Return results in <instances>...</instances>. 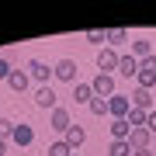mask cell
<instances>
[{"mask_svg": "<svg viewBox=\"0 0 156 156\" xmlns=\"http://www.w3.org/2000/svg\"><path fill=\"white\" fill-rule=\"evenodd\" d=\"M115 87H118V83H115V73H97V76L90 80V90H94V97H104V101L118 94Z\"/></svg>", "mask_w": 156, "mask_h": 156, "instance_id": "obj_1", "label": "cell"}, {"mask_svg": "<svg viewBox=\"0 0 156 156\" xmlns=\"http://www.w3.org/2000/svg\"><path fill=\"white\" fill-rule=\"evenodd\" d=\"M76 62L73 59H59L56 66H52V80H62V83H76Z\"/></svg>", "mask_w": 156, "mask_h": 156, "instance_id": "obj_2", "label": "cell"}, {"mask_svg": "<svg viewBox=\"0 0 156 156\" xmlns=\"http://www.w3.org/2000/svg\"><path fill=\"white\" fill-rule=\"evenodd\" d=\"M128 111H132V101H128V94H115V97H108V115H111V118H128Z\"/></svg>", "mask_w": 156, "mask_h": 156, "instance_id": "obj_3", "label": "cell"}, {"mask_svg": "<svg viewBox=\"0 0 156 156\" xmlns=\"http://www.w3.org/2000/svg\"><path fill=\"white\" fill-rule=\"evenodd\" d=\"M35 104L45 108V111H56L59 108V97H56V90H52V83H45V87L35 90Z\"/></svg>", "mask_w": 156, "mask_h": 156, "instance_id": "obj_4", "label": "cell"}, {"mask_svg": "<svg viewBox=\"0 0 156 156\" xmlns=\"http://www.w3.org/2000/svg\"><path fill=\"white\" fill-rule=\"evenodd\" d=\"M28 76L38 80V87H45V83L52 80V66H49V62H42V59H31V62H28Z\"/></svg>", "mask_w": 156, "mask_h": 156, "instance_id": "obj_5", "label": "cell"}, {"mask_svg": "<svg viewBox=\"0 0 156 156\" xmlns=\"http://www.w3.org/2000/svg\"><path fill=\"white\" fill-rule=\"evenodd\" d=\"M156 135L149 132V128H132V135H128V146L132 149H153Z\"/></svg>", "mask_w": 156, "mask_h": 156, "instance_id": "obj_6", "label": "cell"}, {"mask_svg": "<svg viewBox=\"0 0 156 156\" xmlns=\"http://www.w3.org/2000/svg\"><path fill=\"white\" fill-rule=\"evenodd\" d=\"M118 76H125V80H132V76H139V59L132 56V52H125V56H118Z\"/></svg>", "mask_w": 156, "mask_h": 156, "instance_id": "obj_7", "label": "cell"}, {"mask_svg": "<svg viewBox=\"0 0 156 156\" xmlns=\"http://www.w3.org/2000/svg\"><path fill=\"white\" fill-rule=\"evenodd\" d=\"M62 142H66V146H69V149H73V153H76V149H80V146H83V142H87V128H83V125H80V122H76V125H69V128H66V135H62Z\"/></svg>", "mask_w": 156, "mask_h": 156, "instance_id": "obj_8", "label": "cell"}, {"mask_svg": "<svg viewBox=\"0 0 156 156\" xmlns=\"http://www.w3.org/2000/svg\"><path fill=\"white\" fill-rule=\"evenodd\" d=\"M97 69H101V73H111V69H118V52L111 49V45H104V49L97 52Z\"/></svg>", "mask_w": 156, "mask_h": 156, "instance_id": "obj_9", "label": "cell"}, {"mask_svg": "<svg viewBox=\"0 0 156 156\" xmlns=\"http://www.w3.org/2000/svg\"><path fill=\"white\" fill-rule=\"evenodd\" d=\"M69 125H73V118H69L66 108H56V111H49V128H56V132L66 135V128H69Z\"/></svg>", "mask_w": 156, "mask_h": 156, "instance_id": "obj_10", "label": "cell"}, {"mask_svg": "<svg viewBox=\"0 0 156 156\" xmlns=\"http://www.w3.org/2000/svg\"><path fill=\"white\" fill-rule=\"evenodd\" d=\"M128 101H132V108H139V111H153V90L135 87L132 94H128Z\"/></svg>", "mask_w": 156, "mask_h": 156, "instance_id": "obj_11", "label": "cell"}, {"mask_svg": "<svg viewBox=\"0 0 156 156\" xmlns=\"http://www.w3.org/2000/svg\"><path fill=\"white\" fill-rule=\"evenodd\" d=\"M11 142H14V146H21V149H24V146H31V142H35V128H31V125H24V122H21V125H14Z\"/></svg>", "mask_w": 156, "mask_h": 156, "instance_id": "obj_12", "label": "cell"}, {"mask_svg": "<svg viewBox=\"0 0 156 156\" xmlns=\"http://www.w3.org/2000/svg\"><path fill=\"white\" fill-rule=\"evenodd\" d=\"M28 83H31V76L24 69H11V76H7V87L14 90V94H24L28 90Z\"/></svg>", "mask_w": 156, "mask_h": 156, "instance_id": "obj_13", "label": "cell"}, {"mask_svg": "<svg viewBox=\"0 0 156 156\" xmlns=\"http://www.w3.org/2000/svg\"><path fill=\"white\" fill-rule=\"evenodd\" d=\"M111 139H128V135H132V125L125 122V118H111Z\"/></svg>", "mask_w": 156, "mask_h": 156, "instance_id": "obj_14", "label": "cell"}, {"mask_svg": "<svg viewBox=\"0 0 156 156\" xmlns=\"http://www.w3.org/2000/svg\"><path fill=\"white\" fill-rule=\"evenodd\" d=\"M73 101H76V104H90V101H94L90 83H73Z\"/></svg>", "mask_w": 156, "mask_h": 156, "instance_id": "obj_15", "label": "cell"}, {"mask_svg": "<svg viewBox=\"0 0 156 156\" xmlns=\"http://www.w3.org/2000/svg\"><path fill=\"white\" fill-rule=\"evenodd\" d=\"M132 56H135V59L153 56V42H149V38H135V42H132Z\"/></svg>", "mask_w": 156, "mask_h": 156, "instance_id": "obj_16", "label": "cell"}, {"mask_svg": "<svg viewBox=\"0 0 156 156\" xmlns=\"http://www.w3.org/2000/svg\"><path fill=\"white\" fill-rule=\"evenodd\" d=\"M108 156H132V146H128V139H111V146H108Z\"/></svg>", "mask_w": 156, "mask_h": 156, "instance_id": "obj_17", "label": "cell"}, {"mask_svg": "<svg viewBox=\"0 0 156 156\" xmlns=\"http://www.w3.org/2000/svg\"><path fill=\"white\" fill-rule=\"evenodd\" d=\"M135 87L153 90V87H156V73H153V69H139V76H135Z\"/></svg>", "mask_w": 156, "mask_h": 156, "instance_id": "obj_18", "label": "cell"}, {"mask_svg": "<svg viewBox=\"0 0 156 156\" xmlns=\"http://www.w3.org/2000/svg\"><path fill=\"white\" fill-rule=\"evenodd\" d=\"M146 118H149V111H139V108H132V111H128V118H125V122L132 125V128H146Z\"/></svg>", "mask_w": 156, "mask_h": 156, "instance_id": "obj_19", "label": "cell"}, {"mask_svg": "<svg viewBox=\"0 0 156 156\" xmlns=\"http://www.w3.org/2000/svg\"><path fill=\"white\" fill-rule=\"evenodd\" d=\"M87 108H90V115H94V118H104V115H108V101H104V97H94Z\"/></svg>", "mask_w": 156, "mask_h": 156, "instance_id": "obj_20", "label": "cell"}, {"mask_svg": "<svg viewBox=\"0 0 156 156\" xmlns=\"http://www.w3.org/2000/svg\"><path fill=\"white\" fill-rule=\"evenodd\" d=\"M87 42H90V45H108V31H104V28H90V31H87Z\"/></svg>", "mask_w": 156, "mask_h": 156, "instance_id": "obj_21", "label": "cell"}, {"mask_svg": "<svg viewBox=\"0 0 156 156\" xmlns=\"http://www.w3.org/2000/svg\"><path fill=\"white\" fill-rule=\"evenodd\" d=\"M122 42H128V31L125 28H111V31H108V45H111V49L122 45Z\"/></svg>", "mask_w": 156, "mask_h": 156, "instance_id": "obj_22", "label": "cell"}, {"mask_svg": "<svg viewBox=\"0 0 156 156\" xmlns=\"http://www.w3.org/2000/svg\"><path fill=\"white\" fill-rule=\"evenodd\" d=\"M14 125H17V122H11V118H0V139H4V142H11Z\"/></svg>", "mask_w": 156, "mask_h": 156, "instance_id": "obj_23", "label": "cell"}, {"mask_svg": "<svg viewBox=\"0 0 156 156\" xmlns=\"http://www.w3.org/2000/svg\"><path fill=\"white\" fill-rule=\"evenodd\" d=\"M49 156H73V149L59 139V142H52V146H49Z\"/></svg>", "mask_w": 156, "mask_h": 156, "instance_id": "obj_24", "label": "cell"}, {"mask_svg": "<svg viewBox=\"0 0 156 156\" xmlns=\"http://www.w3.org/2000/svg\"><path fill=\"white\" fill-rule=\"evenodd\" d=\"M139 69H153V73H156V56H146V59H139Z\"/></svg>", "mask_w": 156, "mask_h": 156, "instance_id": "obj_25", "label": "cell"}, {"mask_svg": "<svg viewBox=\"0 0 156 156\" xmlns=\"http://www.w3.org/2000/svg\"><path fill=\"white\" fill-rule=\"evenodd\" d=\"M11 69H14V66H11L4 56H0V80H7V76H11Z\"/></svg>", "mask_w": 156, "mask_h": 156, "instance_id": "obj_26", "label": "cell"}, {"mask_svg": "<svg viewBox=\"0 0 156 156\" xmlns=\"http://www.w3.org/2000/svg\"><path fill=\"white\" fill-rule=\"evenodd\" d=\"M146 128H149V132L156 135V108H153V111H149V118H146Z\"/></svg>", "mask_w": 156, "mask_h": 156, "instance_id": "obj_27", "label": "cell"}, {"mask_svg": "<svg viewBox=\"0 0 156 156\" xmlns=\"http://www.w3.org/2000/svg\"><path fill=\"white\" fill-rule=\"evenodd\" d=\"M132 156H153V149H132Z\"/></svg>", "mask_w": 156, "mask_h": 156, "instance_id": "obj_28", "label": "cell"}, {"mask_svg": "<svg viewBox=\"0 0 156 156\" xmlns=\"http://www.w3.org/2000/svg\"><path fill=\"white\" fill-rule=\"evenodd\" d=\"M0 156H7V142L4 139H0Z\"/></svg>", "mask_w": 156, "mask_h": 156, "instance_id": "obj_29", "label": "cell"}, {"mask_svg": "<svg viewBox=\"0 0 156 156\" xmlns=\"http://www.w3.org/2000/svg\"><path fill=\"white\" fill-rule=\"evenodd\" d=\"M73 156H80V153H73Z\"/></svg>", "mask_w": 156, "mask_h": 156, "instance_id": "obj_30", "label": "cell"}]
</instances>
